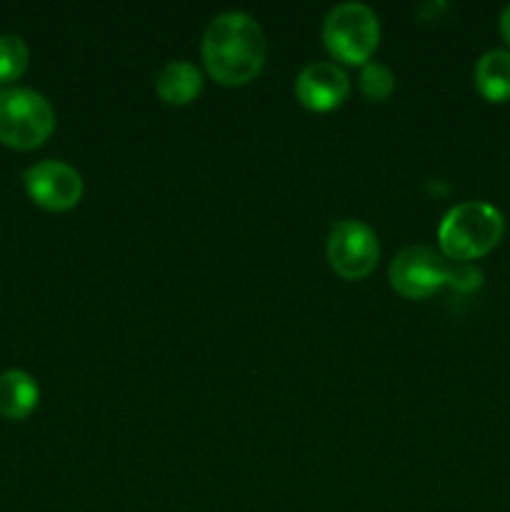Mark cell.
I'll list each match as a JSON object with an SVG mask.
<instances>
[{"label":"cell","mask_w":510,"mask_h":512,"mask_svg":"<svg viewBox=\"0 0 510 512\" xmlns=\"http://www.w3.org/2000/svg\"><path fill=\"white\" fill-rule=\"evenodd\" d=\"M263 28L245 13H223L210 20L203 35V63L220 85H245L265 65Z\"/></svg>","instance_id":"obj_1"},{"label":"cell","mask_w":510,"mask_h":512,"mask_svg":"<svg viewBox=\"0 0 510 512\" xmlns=\"http://www.w3.org/2000/svg\"><path fill=\"white\" fill-rule=\"evenodd\" d=\"M505 220L498 208L483 200H468L445 213L438 228L443 258L453 263H470L488 255L500 243Z\"/></svg>","instance_id":"obj_2"},{"label":"cell","mask_w":510,"mask_h":512,"mask_svg":"<svg viewBox=\"0 0 510 512\" xmlns=\"http://www.w3.org/2000/svg\"><path fill=\"white\" fill-rule=\"evenodd\" d=\"M55 110L43 93L30 88L0 90V140L10 148L33 150L50 138Z\"/></svg>","instance_id":"obj_3"},{"label":"cell","mask_w":510,"mask_h":512,"mask_svg":"<svg viewBox=\"0 0 510 512\" xmlns=\"http://www.w3.org/2000/svg\"><path fill=\"white\" fill-rule=\"evenodd\" d=\"M323 40L335 60L348 65H368L380 40V23L363 3H340L323 23Z\"/></svg>","instance_id":"obj_4"},{"label":"cell","mask_w":510,"mask_h":512,"mask_svg":"<svg viewBox=\"0 0 510 512\" xmlns=\"http://www.w3.org/2000/svg\"><path fill=\"white\" fill-rule=\"evenodd\" d=\"M380 245L360 220H340L328 233V263L343 280H363L375 270Z\"/></svg>","instance_id":"obj_5"},{"label":"cell","mask_w":510,"mask_h":512,"mask_svg":"<svg viewBox=\"0 0 510 512\" xmlns=\"http://www.w3.org/2000/svg\"><path fill=\"white\" fill-rule=\"evenodd\" d=\"M450 263L440 253L425 245H413L403 253L395 255L390 263L388 278L395 293L410 300H423L438 293L443 285H448Z\"/></svg>","instance_id":"obj_6"},{"label":"cell","mask_w":510,"mask_h":512,"mask_svg":"<svg viewBox=\"0 0 510 512\" xmlns=\"http://www.w3.org/2000/svg\"><path fill=\"white\" fill-rule=\"evenodd\" d=\"M23 183L33 203L45 210H70L83 198V178L78 170L60 160H43L23 173Z\"/></svg>","instance_id":"obj_7"},{"label":"cell","mask_w":510,"mask_h":512,"mask_svg":"<svg viewBox=\"0 0 510 512\" xmlns=\"http://www.w3.org/2000/svg\"><path fill=\"white\" fill-rule=\"evenodd\" d=\"M350 93V80L345 70L335 63H310L300 70L295 80V95L300 103L315 113H328L338 108Z\"/></svg>","instance_id":"obj_8"},{"label":"cell","mask_w":510,"mask_h":512,"mask_svg":"<svg viewBox=\"0 0 510 512\" xmlns=\"http://www.w3.org/2000/svg\"><path fill=\"white\" fill-rule=\"evenodd\" d=\"M155 90L168 105H188L203 90V75L188 60H173L155 78Z\"/></svg>","instance_id":"obj_9"},{"label":"cell","mask_w":510,"mask_h":512,"mask_svg":"<svg viewBox=\"0 0 510 512\" xmlns=\"http://www.w3.org/2000/svg\"><path fill=\"white\" fill-rule=\"evenodd\" d=\"M40 398L38 383L25 370L0 373V415L8 420H23L35 410Z\"/></svg>","instance_id":"obj_10"},{"label":"cell","mask_w":510,"mask_h":512,"mask_svg":"<svg viewBox=\"0 0 510 512\" xmlns=\"http://www.w3.org/2000/svg\"><path fill=\"white\" fill-rule=\"evenodd\" d=\"M475 85L478 93L490 103L510 100V53L508 50H488L475 65Z\"/></svg>","instance_id":"obj_11"},{"label":"cell","mask_w":510,"mask_h":512,"mask_svg":"<svg viewBox=\"0 0 510 512\" xmlns=\"http://www.w3.org/2000/svg\"><path fill=\"white\" fill-rule=\"evenodd\" d=\"M30 50L25 40L15 33L0 35V83H13L25 73Z\"/></svg>","instance_id":"obj_12"},{"label":"cell","mask_w":510,"mask_h":512,"mask_svg":"<svg viewBox=\"0 0 510 512\" xmlns=\"http://www.w3.org/2000/svg\"><path fill=\"white\" fill-rule=\"evenodd\" d=\"M395 90V75L390 73L385 65L380 63H368L363 65V73H360V93L365 95L373 103H383L390 98V93Z\"/></svg>","instance_id":"obj_13"},{"label":"cell","mask_w":510,"mask_h":512,"mask_svg":"<svg viewBox=\"0 0 510 512\" xmlns=\"http://www.w3.org/2000/svg\"><path fill=\"white\" fill-rule=\"evenodd\" d=\"M480 283H483V273H480L478 268H473L470 263L450 265L448 285H453L455 290H463V293H468V290L480 288Z\"/></svg>","instance_id":"obj_14"},{"label":"cell","mask_w":510,"mask_h":512,"mask_svg":"<svg viewBox=\"0 0 510 512\" xmlns=\"http://www.w3.org/2000/svg\"><path fill=\"white\" fill-rule=\"evenodd\" d=\"M500 33H503L505 43L510 45V5L503 10V15H500Z\"/></svg>","instance_id":"obj_15"}]
</instances>
